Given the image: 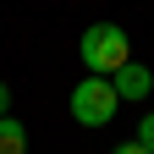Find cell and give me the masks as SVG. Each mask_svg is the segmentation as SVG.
Instances as JSON below:
<instances>
[{
	"instance_id": "2",
	"label": "cell",
	"mask_w": 154,
	"mask_h": 154,
	"mask_svg": "<svg viewBox=\"0 0 154 154\" xmlns=\"http://www.w3.org/2000/svg\"><path fill=\"white\" fill-rule=\"evenodd\" d=\"M72 121L77 127H105L116 110H121V99H116V83L110 77H77V88H72Z\"/></svg>"
},
{
	"instance_id": "3",
	"label": "cell",
	"mask_w": 154,
	"mask_h": 154,
	"mask_svg": "<svg viewBox=\"0 0 154 154\" xmlns=\"http://www.w3.org/2000/svg\"><path fill=\"white\" fill-rule=\"evenodd\" d=\"M110 83H116V99H149V94H154V77H149V66H138V61H127Z\"/></svg>"
},
{
	"instance_id": "6",
	"label": "cell",
	"mask_w": 154,
	"mask_h": 154,
	"mask_svg": "<svg viewBox=\"0 0 154 154\" xmlns=\"http://www.w3.org/2000/svg\"><path fill=\"white\" fill-rule=\"evenodd\" d=\"M110 154H149V149H143L138 138H132V143H121V149H110Z\"/></svg>"
},
{
	"instance_id": "4",
	"label": "cell",
	"mask_w": 154,
	"mask_h": 154,
	"mask_svg": "<svg viewBox=\"0 0 154 154\" xmlns=\"http://www.w3.org/2000/svg\"><path fill=\"white\" fill-rule=\"evenodd\" d=\"M0 154H28V127L17 116H0Z\"/></svg>"
},
{
	"instance_id": "1",
	"label": "cell",
	"mask_w": 154,
	"mask_h": 154,
	"mask_svg": "<svg viewBox=\"0 0 154 154\" xmlns=\"http://www.w3.org/2000/svg\"><path fill=\"white\" fill-rule=\"evenodd\" d=\"M77 55H83L88 77H116L132 61V44H127V33L116 22H94V28H83V38H77Z\"/></svg>"
},
{
	"instance_id": "7",
	"label": "cell",
	"mask_w": 154,
	"mask_h": 154,
	"mask_svg": "<svg viewBox=\"0 0 154 154\" xmlns=\"http://www.w3.org/2000/svg\"><path fill=\"white\" fill-rule=\"evenodd\" d=\"M0 116H11V88L0 83Z\"/></svg>"
},
{
	"instance_id": "5",
	"label": "cell",
	"mask_w": 154,
	"mask_h": 154,
	"mask_svg": "<svg viewBox=\"0 0 154 154\" xmlns=\"http://www.w3.org/2000/svg\"><path fill=\"white\" fill-rule=\"evenodd\" d=\"M138 143H143V149L154 154V110H149V116H143V121H138Z\"/></svg>"
}]
</instances>
